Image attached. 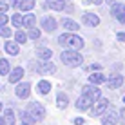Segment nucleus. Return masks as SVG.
Masks as SVG:
<instances>
[{
	"label": "nucleus",
	"mask_w": 125,
	"mask_h": 125,
	"mask_svg": "<svg viewBox=\"0 0 125 125\" xmlns=\"http://www.w3.org/2000/svg\"><path fill=\"white\" fill-rule=\"evenodd\" d=\"M58 44L62 47H67V49H76L78 51L85 45V42H83L82 36H78V34H74V33H65V34H60L58 36Z\"/></svg>",
	"instance_id": "nucleus-1"
},
{
	"label": "nucleus",
	"mask_w": 125,
	"mask_h": 125,
	"mask_svg": "<svg viewBox=\"0 0 125 125\" xmlns=\"http://www.w3.org/2000/svg\"><path fill=\"white\" fill-rule=\"evenodd\" d=\"M60 60H62L67 67H78V65H82V62H83V56H82L76 49H65L60 54Z\"/></svg>",
	"instance_id": "nucleus-2"
},
{
	"label": "nucleus",
	"mask_w": 125,
	"mask_h": 125,
	"mask_svg": "<svg viewBox=\"0 0 125 125\" xmlns=\"http://www.w3.org/2000/svg\"><path fill=\"white\" fill-rule=\"evenodd\" d=\"M111 15H113L120 24H125V4L123 2H114L113 6H111Z\"/></svg>",
	"instance_id": "nucleus-3"
},
{
	"label": "nucleus",
	"mask_w": 125,
	"mask_h": 125,
	"mask_svg": "<svg viewBox=\"0 0 125 125\" xmlns=\"http://www.w3.org/2000/svg\"><path fill=\"white\" fill-rule=\"evenodd\" d=\"M27 111H29V113H31V114H33L36 120H44V118H45V107L42 105V103H38V102L29 103Z\"/></svg>",
	"instance_id": "nucleus-4"
},
{
	"label": "nucleus",
	"mask_w": 125,
	"mask_h": 125,
	"mask_svg": "<svg viewBox=\"0 0 125 125\" xmlns=\"http://www.w3.org/2000/svg\"><path fill=\"white\" fill-rule=\"evenodd\" d=\"M82 94H85V96H89L93 102L100 100L102 98V91L96 87L94 83H89V85H83V91H82Z\"/></svg>",
	"instance_id": "nucleus-5"
},
{
	"label": "nucleus",
	"mask_w": 125,
	"mask_h": 125,
	"mask_svg": "<svg viewBox=\"0 0 125 125\" xmlns=\"http://www.w3.org/2000/svg\"><path fill=\"white\" fill-rule=\"evenodd\" d=\"M107 109H109V100H105V98H100V100L94 102V107L91 109V113H93V116H102Z\"/></svg>",
	"instance_id": "nucleus-6"
},
{
	"label": "nucleus",
	"mask_w": 125,
	"mask_h": 125,
	"mask_svg": "<svg viewBox=\"0 0 125 125\" xmlns=\"http://www.w3.org/2000/svg\"><path fill=\"white\" fill-rule=\"evenodd\" d=\"M36 71L42 74H53V73H56V65L51 60H42V63L36 65Z\"/></svg>",
	"instance_id": "nucleus-7"
},
{
	"label": "nucleus",
	"mask_w": 125,
	"mask_h": 125,
	"mask_svg": "<svg viewBox=\"0 0 125 125\" xmlns=\"http://www.w3.org/2000/svg\"><path fill=\"white\" fill-rule=\"evenodd\" d=\"M82 22H83L85 25H89V27H96L98 24H100V16L96 15V13H83L82 15Z\"/></svg>",
	"instance_id": "nucleus-8"
},
{
	"label": "nucleus",
	"mask_w": 125,
	"mask_h": 125,
	"mask_svg": "<svg viewBox=\"0 0 125 125\" xmlns=\"http://www.w3.org/2000/svg\"><path fill=\"white\" fill-rule=\"evenodd\" d=\"M93 100L89 96H85V94H82V96L78 98V100H76V109L78 111H89L91 109V105H93Z\"/></svg>",
	"instance_id": "nucleus-9"
},
{
	"label": "nucleus",
	"mask_w": 125,
	"mask_h": 125,
	"mask_svg": "<svg viewBox=\"0 0 125 125\" xmlns=\"http://www.w3.org/2000/svg\"><path fill=\"white\" fill-rule=\"evenodd\" d=\"M15 93H16V96H18V98H27L29 94H31V85H29L27 82L18 83V85H16V89H15Z\"/></svg>",
	"instance_id": "nucleus-10"
},
{
	"label": "nucleus",
	"mask_w": 125,
	"mask_h": 125,
	"mask_svg": "<svg viewBox=\"0 0 125 125\" xmlns=\"http://www.w3.org/2000/svg\"><path fill=\"white\" fill-rule=\"evenodd\" d=\"M56 20L53 18V16H44L42 18V27H44V31H49V33H53V31H56Z\"/></svg>",
	"instance_id": "nucleus-11"
},
{
	"label": "nucleus",
	"mask_w": 125,
	"mask_h": 125,
	"mask_svg": "<svg viewBox=\"0 0 125 125\" xmlns=\"http://www.w3.org/2000/svg\"><path fill=\"white\" fill-rule=\"evenodd\" d=\"M102 125H116V122H118V114L114 113V111H109V113H103L102 114Z\"/></svg>",
	"instance_id": "nucleus-12"
},
{
	"label": "nucleus",
	"mask_w": 125,
	"mask_h": 125,
	"mask_svg": "<svg viewBox=\"0 0 125 125\" xmlns=\"http://www.w3.org/2000/svg\"><path fill=\"white\" fill-rule=\"evenodd\" d=\"M4 49H6V53L7 54H18V51H20V44L18 42H11L9 38H7V42L4 44Z\"/></svg>",
	"instance_id": "nucleus-13"
},
{
	"label": "nucleus",
	"mask_w": 125,
	"mask_h": 125,
	"mask_svg": "<svg viewBox=\"0 0 125 125\" xmlns=\"http://www.w3.org/2000/svg\"><path fill=\"white\" fill-rule=\"evenodd\" d=\"M62 25L65 27V31H71V33H74V31H78V29H80V24L78 22H74L73 18H65V16L62 18Z\"/></svg>",
	"instance_id": "nucleus-14"
},
{
	"label": "nucleus",
	"mask_w": 125,
	"mask_h": 125,
	"mask_svg": "<svg viewBox=\"0 0 125 125\" xmlns=\"http://www.w3.org/2000/svg\"><path fill=\"white\" fill-rule=\"evenodd\" d=\"M122 85H123V76L122 74H114L113 78L107 80V87L109 89H118V87H122Z\"/></svg>",
	"instance_id": "nucleus-15"
},
{
	"label": "nucleus",
	"mask_w": 125,
	"mask_h": 125,
	"mask_svg": "<svg viewBox=\"0 0 125 125\" xmlns=\"http://www.w3.org/2000/svg\"><path fill=\"white\" fill-rule=\"evenodd\" d=\"M89 83H107V76L102 74V73H94V74H89Z\"/></svg>",
	"instance_id": "nucleus-16"
},
{
	"label": "nucleus",
	"mask_w": 125,
	"mask_h": 125,
	"mask_svg": "<svg viewBox=\"0 0 125 125\" xmlns=\"http://www.w3.org/2000/svg\"><path fill=\"white\" fill-rule=\"evenodd\" d=\"M22 76H24V69L22 67H15L9 73V82H11V83H16V82H20Z\"/></svg>",
	"instance_id": "nucleus-17"
},
{
	"label": "nucleus",
	"mask_w": 125,
	"mask_h": 125,
	"mask_svg": "<svg viewBox=\"0 0 125 125\" xmlns=\"http://www.w3.org/2000/svg\"><path fill=\"white\" fill-rule=\"evenodd\" d=\"M34 25H36V16H34L33 13H25L24 15V27L33 29Z\"/></svg>",
	"instance_id": "nucleus-18"
},
{
	"label": "nucleus",
	"mask_w": 125,
	"mask_h": 125,
	"mask_svg": "<svg viewBox=\"0 0 125 125\" xmlns=\"http://www.w3.org/2000/svg\"><path fill=\"white\" fill-rule=\"evenodd\" d=\"M36 56L40 58V60H51L53 51L47 49V47H38V49H36Z\"/></svg>",
	"instance_id": "nucleus-19"
},
{
	"label": "nucleus",
	"mask_w": 125,
	"mask_h": 125,
	"mask_svg": "<svg viewBox=\"0 0 125 125\" xmlns=\"http://www.w3.org/2000/svg\"><path fill=\"white\" fill-rule=\"evenodd\" d=\"M67 103H69L67 94H65V93H58V96H56V105H58V109H65Z\"/></svg>",
	"instance_id": "nucleus-20"
},
{
	"label": "nucleus",
	"mask_w": 125,
	"mask_h": 125,
	"mask_svg": "<svg viewBox=\"0 0 125 125\" xmlns=\"http://www.w3.org/2000/svg\"><path fill=\"white\" fill-rule=\"evenodd\" d=\"M9 73H11V65H9V60H6V58H4V60H0V74H9Z\"/></svg>",
	"instance_id": "nucleus-21"
},
{
	"label": "nucleus",
	"mask_w": 125,
	"mask_h": 125,
	"mask_svg": "<svg viewBox=\"0 0 125 125\" xmlns=\"http://www.w3.org/2000/svg\"><path fill=\"white\" fill-rule=\"evenodd\" d=\"M47 6L53 11H62L63 9V2L62 0H47Z\"/></svg>",
	"instance_id": "nucleus-22"
},
{
	"label": "nucleus",
	"mask_w": 125,
	"mask_h": 125,
	"mask_svg": "<svg viewBox=\"0 0 125 125\" xmlns=\"http://www.w3.org/2000/svg\"><path fill=\"white\" fill-rule=\"evenodd\" d=\"M11 22H13L15 27H22V25H24V16L20 15V13H15V15L11 16Z\"/></svg>",
	"instance_id": "nucleus-23"
},
{
	"label": "nucleus",
	"mask_w": 125,
	"mask_h": 125,
	"mask_svg": "<svg viewBox=\"0 0 125 125\" xmlns=\"http://www.w3.org/2000/svg\"><path fill=\"white\" fill-rule=\"evenodd\" d=\"M49 91H51V83L45 82V80H42L40 83H38V93H40V94H47Z\"/></svg>",
	"instance_id": "nucleus-24"
},
{
	"label": "nucleus",
	"mask_w": 125,
	"mask_h": 125,
	"mask_svg": "<svg viewBox=\"0 0 125 125\" xmlns=\"http://www.w3.org/2000/svg\"><path fill=\"white\" fill-rule=\"evenodd\" d=\"M22 122L24 123H29V125H33L34 122H36V118H34V116L29 113V111H24L22 113Z\"/></svg>",
	"instance_id": "nucleus-25"
},
{
	"label": "nucleus",
	"mask_w": 125,
	"mask_h": 125,
	"mask_svg": "<svg viewBox=\"0 0 125 125\" xmlns=\"http://www.w3.org/2000/svg\"><path fill=\"white\" fill-rule=\"evenodd\" d=\"M0 36H4V38H11L13 36V31H11V27L9 25H0Z\"/></svg>",
	"instance_id": "nucleus-26"
},
{
	"label": "nucleus",
	"mask_w": 125,
	"mask_h": 125,
	"mask_svg": "<svg viewBox=\"0 0 125 125\" xmlns=\"http://www.w3.org/2000/svg\"><path fill=\"white\" fill-rule=\"evenodd\" d=\"M34 4H36V0H24V4H22V7H20V9H22L24 13H29L34 7Z\"/></svg>",
	"instance_id": "nucleus-27"
},
{
	"label": "nucleus",
	"mask_w": 125,
	"mask_h": 125,
	"mask_svg": "<svg viewBox=\"0 0 125 125\" xmlns=\"http://www.w3.org/2000/svg\"><path fill=\"white\" fill-rule=\"evenodd\" d=\"M27 38H29V36H27L24 31H16V33H15V40L18 42V44H22V45L27 42Z\"/></svg>",
	"instance_id": "nucleus-28"
},
{
	"label": "nucleus",
	"mask_w": 125,
	"mask_h": 125,
	"mask_svg": "<svg viewBox=\"0 0 125 125\" xmlns=\"http://www.w3.org/2000/svg\"><path fill=\"white\" fill-rule=\"evenodd\" d=\"M40 31H38V29L36 27H33V29H29V34H27V36L29 38H31V40H38V38H40Z\"/></svg>",
	"instance_id": "nucleus-29"
},
{
	"label": "nucleus",
	"mask_w": 125,
	"mask_h": 125,
	"mask_svg": "<svg viewBox=\"0 0 125 125\" xmlns=\"http://www.w3.org/2000/svg\"><path fill=\"white\" fill-rule=\"evenodd\" d=\"M6 118H7V123L9 125H15V113H13V109L6 111Z\"/></svg>",
	"instance_id": "nucleus-30"
},
{
	"label": "nucleus",
	"mask_w": 125,
	"mask_h": 125,
	"mask_svg": "<svg viewBox=\"0 0 125 125\" xmlns=\"http://www.w3.org/2000/svg\"><path fill=\"white\" fill-rule=\"evenodd\" d=\"M7 20H9V16H7V13H0V25H6Z\"/></svg>",
	"instance_id": "nucleus-31"
},
{
	"label": "nucleus",
	"mask_w": 125,
	"mask_h": 125,
	"mask_svg": "<svg viewBox=\"0 0 125 125\" xmlns=\"http://www.w3.org/2000/svg\"><path fill=\"white\" fill-rule=\"evenodd\" d=\"M7 9H9V6H7V2H0V13H7Z\"/></svg>",
	"instance_id": "nucleus-32"
},
{
	"label": "nucleus",
	"mask_w": 125,
	"mask_h": 125,
	"mask_svg": "<svg viewBox=\"0 0 125 125\" xmlns=\"http://www.w3.org/2000/svg\"><path fill=\"white\" fill-rule=\"evenodd\" d=\"M22 4H24V0H13L11 6H13V7H16V9H20V7H22Z\"/></svg>",
	"instance_id": "nucleus-33"
},
{
	"label": "nucleus",
	"mask_w": 125,
	"mask_h": 125,
	"mask_svg": "<svg viewBox=\"0 0 125 125\" xmlns=\"http://www.w3.org/2000/svg\"><path fill=\"white\" fill-rule=\"evenodd\" d=\"M85 4H94V6H100V4H103V0H85Z\"/></svg>",
	"instance_id": "nucleus-34"
},
{
	"label": "nucleus",
	"mask_w": 125,
	"mask_h": 125,
	"mask_svg": "<svg viewBox=\"0 0 125 125\" xmlns=\"http://www.w3.org/2000/svg\"><path fill=\"white\" fill-rule=\"evenodd\" d=\"M120 122H122V125H125V109L120 111Z\"/></svg>",
	"instance_id": "nucleus-35"
},
{
	"label": "nucleus",
	"mask_w": 125,
	"mask_h": 125,
	"mask_svg": "<svg viewBox=\"0 0 125 125\" xmlns=\"http://www.w3.org/2000/svg\"><path fill=\"white\" fill-rule=\"evenodd\" d=\"M116 38H118L120 42H125V33H122V31H120V33H116Z\"/></svg>",
	"instance_id": "nucleus-36"
},
{
	"label": "nucleus",
	"mask_w": 125,
	"mask_h": 125,
	"mask_svg": "<svg viewBox=\"0 0 125 125\" xmlns=\"http://www.w3.org/2000/svg\"><path fill=\"white\" fill-rule=\"evenodd\" d=\"M89 69H91V71H100V65H98V63H93V65H89Z\"/></svg>",
	"instance_id": "nucleus-37"
},
{
	"label": "nucleus",
	"mask_w": 125,
	"mask_h": 125,
	"mask_svg": "<svg viewBox=\"0 0 125 125\" xmlns=\"http://www.w3.org/2000/svg\"><path fill=\"white\" fill-rule=\"evenodd\" d=\"M74 123H76V125H83L85 122H83V118H76V120H74Z\"/></svg>",
	"instance_id": "nucleus-38"
},
{
	"label": "nucleus",
	"mask_w": 125,
	"mask_h": 125,
	"mask_svg": "<svg viewBox=\"0 0 125 125\" xmlns=\"http://www.w3.org/2000/svg\"><path fill=\"white\" fill-rule=\"evenodd\" d=\"M0 125H7V120L2 118V116H0Z\"/></svg>",
	"instance_id": "nucleus-39"
},
{
	"label": "nucleus",
	"mask_w": 125,
	"mask_h": 125,
	"mask_svg": "<svg viewBox=\"0 0 125 125\" xmlns=\"http://www.w3.org/2000/svg\"><path fill=\"white\" fill-rule=\"evenodd\" d=\"M107 2H109V4H114V2H116V0H107Z\"/></svg>",
	"instance_id": "nucleus-40"
},
{
	"label": "nucleus",
	"mask_w": 125,
	"mask_h": 125,
	"mask_svg": "<svg viewBox=\"0 0 125 125\" xmlns=\"http://www.w3.org/2000/svg\"><path fill=\"white\" fill-rule=\"evenodd\" d=\"M2 107H4V105H2V102H0V111H2Z\"/></svg>",
	"instance_id": "nucleus-41"
},
{
	"label": "nucleus",
	"mask_w": 125,
	"mask_h": 125,
	"mask_svg": "<svg viewBox=\"0 0 125 125\" xmlns=\"http://www.w3.org/2000/svg\"><path fill=\"white\" fill-rule=\"evenodd\" d=\"M22 125H29V123H24V122H22Z\"/></svg>",
	"instance_id": "nucleus-42"
},
{
	"label": "nucleus",
	"mask_w": 125,
	"mask_h": 125,
	"mask_svg": "<svg viewBox=\"0 0 125 125\" xmlns=\"http://www.w3.org/2000/svg\"><path fill=\"white\" fill-rule=\"evenodd\" d=\"M123 103H125V96H123Z\"/></svg>",
	"instance_id": "nucleus-43"
},
{
	"label": "nucleus",
	"mask_w": 125,
	"mask_h": 125,
	"mask_svg": "<svg viewBox=\"0 0 125 125\" xmlns=\"http://www.w3.org/2000/svg\"><path fill=\"white\" fill-rule=\"evenodd\" d=\"M4 2H7V0H4Z\"/></svg>",
	"instance_id": "nucleus-44"
},
{
	"label": "nucleus",
	"mask_w": 125,
	"mask_h": 125,
	"mask_svg": "<svg viewBox=\"0 0 125 125\" xmlns=\"http://www.w3.org/2000/svg\"><path fill=\"white\" fill-rule=\"evenodd\" d=\"M62 2H65V0H62Z\"/></svg>",
	"instance_id": "nucleus-45"
}]
</instances>
